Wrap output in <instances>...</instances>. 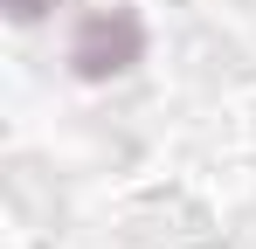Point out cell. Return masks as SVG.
Here are the masks:
<instances>
[{"instance_id": "6da1fadb", "label": "cell", "mask_w": 256, "mask_h": 249, "mask_svg": "<svg viewBox=\"0 0 256 249\" xmlns=\"http://www.w3.org/2000/svg\"><path fill=\"white\" fill-rule=\"evenodd\" d=\"M138 56H146V28L132 21L125 7L84 14V28H76V42H70V70H76L84 83H111V76H125Z\"/></svg>"}, {"instance_id": "7a4b0ae2", "label": "cell", "mask_w": 256, "mask_h": 249, "mask_svg": "<svg viewBox=\"0 0 256 249\" xmlns=\"http://www.w3.org/2000/svg\"><path fill=\"white\" fill-rule=\"evenodd\" d=\"M48 7H56V0H7V14H14V21H21V28H28V21H42Z\"/></svg>"}]
</instances>
